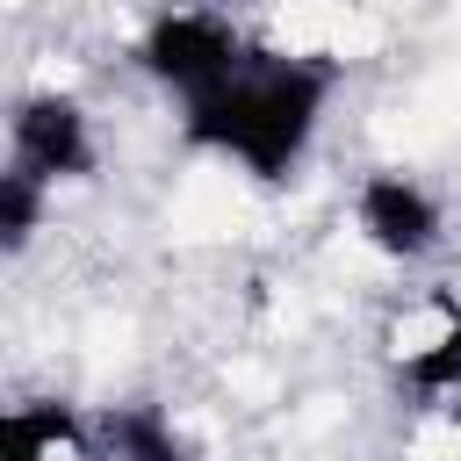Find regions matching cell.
<instances>
[{"label": "cell", "instance_id": "obj_1", "mask_svg": "<svg viewBox=\"0 0 461 461\" xmlns=\"http://www.w3.org/2000/svg\"><path fill=\"white\" fill-rule=\"evenodd\" d=\"M331 94H339V58H324V50L288 58V50L252 43L230 79L180 101V137L209 158L245 166L259 187H281L310 158Z\"/></svg>", "mask_w": 461, "mask_h": 461}, {"label": "cell", "instance_id": "obj_2", "mask_svg": "<svg viewBox=\"0 0 461 461\" xmlns=\"http://www.w3.org/2000/svg\"><path fill=\"white\" fill-rule=\"evenodd\" d=\"M245 29L223 14V7H158L151 22H144V36H137V72L144 79H158L166 94H209L216 79H230L238 65H245Z\"/></svg>", "mask_w": 461, "mask_h": 461}, {"label": "cell", "instance_id": "obj_3", "mask_svg": "<svg viewBox=\"0 0 461 461\" xmlns=\"http://www.w3.org/2000/svg\"><path fill=\"white\" fill-rule=\"evenodd\" d=\"M7 158L22 173H36L43 187H65V180H94L101 151H94V122L72 94L43 86V94H22L7 108Z\"/></svg>", "mask_w": 461, "mask_h": 461}, {"label": "cell", "instance_id": "obj_4", "mask_svg": "<svg viewBox=\"0 0 461 461\" xmlns=\"http://www.w3.org/2000/svg\"><path fill=\"white\" fill-rule=\"evenodd\" d=\"M353 230L382 252V259H432L447 245V209L439 194L418 180V173H396V166H375L360 187H353Z\"/></svg>", "mask_w": 461, "mask_h": 461}, {"label": "cell", "instance_id": "obj_5", "mask_svg": "<svg viewBox=\"0 0 461 461\" xmlns=\"http://www.w3.org/2000/svg\"><path fill=\"white\" fill-rule=\"evenodd\" d=\"M0 461H86V418L65 396L0 403Z\"/></svg>", "mask_w": 461, "mask_h": 461}, {"label": "cell", "instance_id": "obj_6", "mask_svg": "<svg viewBox=\"0 0 461 461\" xmlns=\"http://www.w3.org/2000/svg\"><path fill=\"white\" fill-rule=\"evenodd\" d=\"M396 389H411L418 403H454V396H461V303H454V295H439V324H432V339L403 346V360H396Z\"/></svg>", "mask_w": 461, "mask_h": 461}, {"label": "cell", "instance_id": "obj_7", "mask_svg": "<svg viewBox=\"0 0 461 461\" xmlns=\"http://www.w3.org/2000/svg\"><path fill=\"white\" fill-rule=\"evenodd\" d=\"M101 454L108 461H209L166 411H151V403H115L108 418H101Z\"/></svg>", "mask_w": 461, "mask_h": 461}, {"label": "cell", "instance_id": "obj_8", "mask_svg": "<svg viewBox=\"0 0 461 461\" xmlns=\"http://www.w3.org/2000/svg\"><path fill=\"white\" fill-rule=\"evenodd\" d=\"M43 216H50V187L22 173L14 158H0V252H29Z\"/></svg>", "mask_w": 461, "mask_h": 461}, {"label": "cell", "instance_id": "obj_9", "mask_svg": "<svg viewBox=\"0 0 461 461\" xmlns=\"http://www.w3.org/2000/svg\"><path fill=\"white\" fill-rule=\"evenodd\" d=\"M209 7H223V14H230V7H245V0H209Z\"/></svg>", "mask_w": 461, "mask_h": 461}, {"label": "cell", "instance_id": "obj_10", "mask_svg": "<svg viewBox=\"0 0 461 461\" xmlns=\"http://www.w3.org/2000/svg\"><path fill=\"white\" fill-rule=\"evenodd\" d=\"M447 411H454V425H461V396H454V403H447Z\"/></svg>", "mask_w": 461, "mask_h": 461}, {"label": "cell", "instance_id": "obj_11", "mask_svg": "<svg viewBox=\"0 0 461 461\" xmlns=\"http://www.w3.org/2000/svg\"><path fill=\"white\" fill-rule=\"evenodd\" d=\"M86 461H108V454H86Z\"/></svg>", "mask_w": 461, "mask_h": 461}]
</instances>
